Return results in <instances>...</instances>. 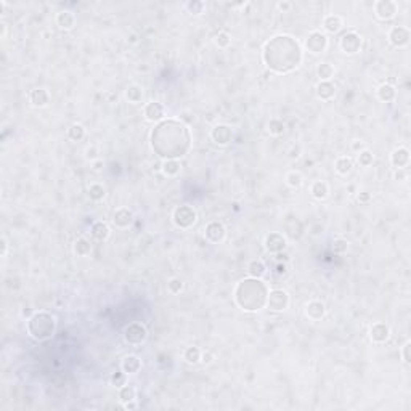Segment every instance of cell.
<instances>
[{"label":"cell","instance_id":"43","mask_svg":"<svg viewBox=\"0 0 411 411\" xmlns=\"http://www.w3.org/2000/svg\"><path fill=\"white\" fill-rule=\"evenodd\" d=\"M357 162L360 164L361 167H369V166H371V164L374 162V154H373V151H369L368 148H365L363 151L358 153V156H357Z\"/></svg>","mask_w":411,"mask_h":411},{"label":"cell","instance_id":"48","mask_svg":"<svg viewBox=\"0 0 411 411\" xmlns=\"http://www.w3.org/2000/svg\"><path fill=\"white\" fill-rule=\"evenodd\" d=\"M0 246H2V251H0V257H6L8 256V249H10V244H8V239H6L5 236H2V239H0Z\"/></svg>","mask_w":411,"mask_h":411},{"label":"cell","instance_id":"19","mask_svg":"<svg viewBox=\"0 0 411 411\" xmlns=\"http://www.w3.org/2000/svg\"><path fill=\"white\" fill-rule=\"evenodd\" d=\"M76 21H77L76 15H74V11H71V10H61L57 13V16H55V23H57V26L63 31L74 29Z\"/></svg>","mask_w":411,"mask_h":411},{"label":"cell","instance_id":"22","mask_svg":"<svg viewBox=\"0 0 411 411\" xmlns=\"http://www.w3.org/2000/svg\"><path fill=\"white\" fill-rule=\"evenodd\" d=\"M50 92L47 88H34V90L29 93V103L34 108H45L49 106L50 103Z\"/></svg>","mask_w":411,"mask_h":411},{"label":"cell","instance_id":"21","mask_svg":"<svg viewBox=\"0 0 411 411\" xmlns=\"http://www.w3.org/2000/svg\"><path fill=\"white\" fill-rule=\"evenodd\" d=\"M315 93L321 101H331L336 97V85L331 80H320L315 87Z\"/></svg>","mask_w":411,"mask_h":411},{"label":"cell","instance_id":"34","mask_svg":"<svg viewBox=\"0 0 411 411\" xmlns=\"http://www.w3.org/2000/svg\"><path fill=\"white\" fill-rule=\"evenodd\" d=\"M85 135H87V129L82 124H79V122H74V124L69 126V129H68V138L72 140V141L84 140Z\"/></svg>","mask_w":411,"mask_h":411},{"label":"cell","instance_id":"3","mask_svg":"<svg viewBox=\"0 0 411 411\" xmlns=\"http://www.w3.org/2000/svg\"><path fill=\"white\" fill-rule=\"evenodd\" d=\"M26 330L34 341L45 342L52 339L57 331V318L49 312H36L27 320Z\"/></svg>","mask_w":411,"mask_h":411},{"label":"cell","instance_id":"11","mask_svg":"<svg viewBox=\"0 0 411 411\" xmlns=\"http://www.w3.org/2000/svg\"><path fill=\"white\" fill-rule=\"evenodd\" d=\"M399 13V3L394 0H378L374 3V15L381 21H390Z\"/></svg>","mask_w":411,"mask_h":411},{"label":"cell","instance_id":"37","mask_svg":"<svg viewBox=\"0 0 411 411\" xmlns=\"http://www.w3.org/2000/svg\"><path fill=\"white\" fill-rule=\"evenodd\" d=\"M118 397H119V402L124 405V403L132 402V400L137 399V389L134 386H130V384H126V386L119 387Z\"/></svg>","mask_w":411,"mask_h":411},{"label":"cell","instance_id":"12","mask_svg":"<svg viewBox=\"0 0 411 411\" xmlns=\"http://www.w3.org/2000/svg\"><path fill=\"white\" fill-rule=\"evenodd\" d=\"M264 246H265V251L270 252V254H281V252L286 249V246H287V239H286V236L283 235V233L273 231V233H269V235L265 236Z\"/></svg>","mask_w":411,"mask_h":411},{"label":"cell","instance_id":"59","mask_svg":"<svg viewBox=\"0 0 411 411\" xmlns=\"http://www.w3.org/2000/svg\"><path fill=\"white\" fill-rule=\"evenodd\" d=\"M284 272H286V264H278V267H276L278 275H281V273H284Z\"/></svg>","mask_w":411,"mask_h":411},{"label":"cell","instance_id":"61","mask_svg":"<svg viewBox=\"0 0 411 411\" xmlns=\"http://www.w3.org/2000/svg\"><path fill=\"white\" fill-rule=\"evenodd\" d=\"M348 191H350V195L355 193V185H348Z\"/></svg>","mask_w":411,"mask_h":411},{"label":"cell","instance_id":"24","mask_svg":"<svg viewBox=\"0 0 411 411\" xmlns=\"http://www.w3.org/2000/svg\"><path fill=\"white\" fill-rule=\"evenodd\" d=\"M90 235L93 239H97V241H106V239L111 236V228H109V225L103 220H97L92 223L90 227Z\"/></svg>","mask_w":411,"mask_h":411},{"label":"cell","instance_id":"58","mask_svg":"<svg viewBox=\"0 0 411 411\" xmlns=\"http://www.w3.org/2000/svg\"><path fill=\"white\" fill-rule=\"evenodd\" d=\"M124 408L126 410H137V408H138V403H137L135 400L127 402V403H124Z\"/></svg>","mask_w":411,"mask_h":411},{"label":"cell","instance_id":"10","mask_svg":"<svg viewBox=\"0 0 411 411\" xmlns=\"http://www.w3.org/2000/svg\"><path fill=\"white\" fill-rule=\"evenodd\" d=\"M387 40L395 49H405L411 40V32L407 26H394L387 34Z\"/></svg>","mask_w":411,"mask_h":411},{"label":"cell","instance_id":"4","mask_svg":"<svg viewBox=\"0 0 411 411\" xmlns=\"http://www.w3.org/2000/svg\"><path fill=\"white\" fill-rule=\"evenodd\" d=\"M172 222L177 228L180 230H191L198 222V212L195 207H191L188 204L177 206L172 212Z\"/></svg>","mask_w":411,"mask_h":411},{"label":"cell","instance_id":"39","mask_svg":"<svg viewBox=\"0 0 411 411\" xmlns=\"http://www.w3.org/2000/svg\"><path fill=\"white\" fill-rule=\"evenodd\" d=\"M317 76L320 77V80H331L334 76V66L331 63H320L317 68Z\"/></svg>","mask_w":411,"mask_h":411},{"label":"cell","instance_id":"17","mask_svg":"<svg viewBox=\"0 0 411 411\" xmlns=\"http://www.w3.org/2000/svg\"><path fill=\"white\" fill-rule=\"evenodd\" d=\"M369 338H371V341L374 342V344H384V342H387L389 338H390L389 325L382 323V321L374 323L371 328H369Z\"/></svg>","mask_w":411,"mask_h":411},{"label":"cell","instance_id":"32","mask_svg":"<svg viewBox=\"0 0 411 411\" xmlns=\"http://www.w3.org/2000/svg\"><path fill=\"white\" fill-rule=\"evenodd\" d=\"M201 355H203V350L200 347L196 345H190L185 348L183 352V360L188 363V365H196V363L201 361Z\"/></svg>","mask_w":411,"mask_h":411},{"label":"cell","instance_id":"46","mask_svg":"<svg viewBox=\"0 0 411 411\" xmlns=\"http://www.w3.org/2000/svg\"><path fill=\"white\" fill-rule=\"evenodd\" d=\"M410 350H411V342H410V341H407L405 344H403V347H402V360H403V363H405L407 366H410V365H411Z\"/></svg>","mask_w":411,"mask_h":411},{"label":"cell","instance_id":"57","mask_svg":"<svg viewBox=\"0 0 411 411\" xmlns=\"http://www.w3.org/2000/svg\"><path fill=\"white\" fill-rule=\"evenodd\" d=\"M105 97H106L108 103H116V101H118V95L113 93V92H108V93H105Z\"/></svg>","mask_w":411,"mask_h":411},{"label":"cell","instance_id":"49","mask_svg":"<svg viewBox=\"0 0 411 411\" xmlns=\"http://www.w3.org/2000/svg\"><path fill=\"white\" fill-rule=\"evenodd\" d=\"M357 200L360 204H369V201H371V195H369L368 191H361V193H358Z\"/></svg>","mask_w":411,"mask_h":411},{"label":"cell","instance_id":"14","mask_svg":"<svg viewBox=\"0 0 411 411\" xmlns=\"http://www.w3.org/2000/svg\"><path fill=\"white\" fill-rule=\"evenodd\" d=\"M210 140L218 146H227L233 140V130L227 124H217L210 130Z\"/></svg>","mask_w":411,"mask_h":411},{"label":"cell","instance_id":"29","mask_svg":"<svg viewBox=\"0 0 411 411\" xmlns=\"http://www.w3.org/2000/svg\"><path fill=\"white\" fill-rule=\"evenodd\" d=\"M344 27V19L339 15H328L323 19V29L330 34H338Z\"/></svg>","mask_w":411,"mask_h":411},{"label":"cell","instance_id":"9","mask_svg":"<svg viewBox=\"0 0 411 411\" xmlns=\"http://www.w3.org/2000/svg\"><path fill=\"white\" fill-rule=\"evenodd\" d=\"M204 238L210 244H220L227 238V228L218 220H212L204 227Z\"/></svg>","mask_w":411,"mask_h":411},{"label":"cell","instance_id":"41","mask_svg":"<svg viewBox=\"0 0 411 411\" xmlns=\"http://www.w3.org/2000/svg\"><path fill=\"white\" fill-rule=\"evenodd\" d=\"M183 279L179 278V276H174V278H170L169 281H167V291L172 294V296H177V294H180L183 291Z\"/></svg>","mask_w":411,"mask_h":411},{"label":"cell","instance_id":"54","mask_svg":"<svg viewBox=\"0 0 411 411\" xmlns=\"http://www.w3.org/2000/svg\"><path fill=\"white\" fill-rule=\"evenodd\" d=\"M92 169L95 170V172H101L103 169H105V162L103 161H95V162H92Z\"/></svg>","mask_w":411,"mask_h":411},{"label":"cell","instance_id":"26","mask_svg":"<svg viewBox=\"0 0 411 411\" xmlns=\"http://www.w3.org/2000/svg\"><path fill=\"white\" fill-rule=\"evenodd\" d=\"M310 195L313 200L317 201H323L330 196V185L323 180H317L310 185Z\"/></svg>","mask_w":411,"mask_h":411},{"label":"cell","instance_id":"20","mask_svg":"<svg viewBox=\"0 0 411 411\" xmlns=\"http://www.w3.org/2000/svg\"><path fill=\"white\" fill-rule=\"evenodd\" d=\"M124 97H126L127 103H130V105H134V106L143 105V101H145V88L138 84H132L126 88Z\"/></svg>","mask_w":411,"mask_h":411},{"label":"cell","instance_id":"45","mask_svg":"<svg viewBox=\"0 0 411 411\" xmlns=\"http://www.w3.org/2000/svg\"><path fill=\"white\" fill-rule=\"evenodd\" d=\"M85 159L90 161V162L98 161L100 159V149H98V146H95V145L87 146L85 148Z\"/></svg>","mask_w":411,"mask_h":411},{"label":"cell","instance_id":"44","mask_svg":"<svg viewBox=\"0 0 411 411\" xmlns=\"http://www.w3.org/2000/svg\"><path fill=\"white\" fill-rule=\"evenodd\" d=\"M109 382H111V386H114V387H122V386H126L127 384V374L122 371H116V373H113L111 374V378H109Z\"/></svg>","mask_w":411,"mask_h":411},{"label":"cell","instance_id":"27","mask_svg":"<svg viewBox=\"0 0 411 411\" xmlns=\"http://www.w3.org/2000/svg\"><path fill=\"white\" fill-rule=\"evenodd\" d=\"M161 172L169 179L177 177L182 172V162L179 159H164L161 162Z\"/></svg>","mask_w":411,"mask_h":411},{"label":"cell","instance_id":"28","mask_svg":"<svg viewBox=\"0 0 411 411\" xmlns=\"http://www.w3.org/2000/svg\"><path fill=\"white\" fill-rule=\"evenodd\" d=\"M376 95H378L379 101L382 103H392L397 98V88L392 84H381L376 90Z\"/></svg>","mask_w":411,"mask_h":411},{"label":"cell","instance_id":"42","mask_svg":"<svg viewBox=\"0 0 411 411\" xmlns=\"http://www.w3.org/2000/svg\"><path fill=\"white\" fill-rule=\"evenodd\" d=\"M331 249H333L334 254L344 256V254H347V251H348V241H347V239H344V238H336L334 241H333Z\"/></svg>","mask_w":411,"mask_h":411},{"label":"cell","instance_id":"40","mask_svg":"<svg viewBox=\"0 0 411 411\" xmlns=\"http://www.w3.org/2000/svg\"><path fill=\"white\" fill-rule=\"evenodd\" d=\"M214 44L218 49H228L231 45V36L227 31H218L214 36Z\"/></svg>","mask_w":411,"mask_h":411},{"label":"cell","instance_id":"1","mask_svg":"<svg viewBox=\"0 0 411 411\" xmlns=\"http://www.w3.org/2000/svg\"><path fill=\"white\" fill-rule=\"evenodd\" d=\"M264 63L275 74H289L302 65V47L292 36L279 34L272 37L264 47Z\"/></svg>","mask_w":411,"mask_h":411},{"label":"cell","instance_id":"51","mask_svg":"<svg viewBox=\"0 0 411 411\" xmlns=\"http://www.w3.org/2000/svg\"><path fill=\"white\" fill-rule=\"evenodd\" d=\"M350 148H352V151L353 153H360V151H363V149H365L366 146H365V143L363 141H360V140H355V141H352V145H350Z\"/></svg>","mask_w":411,"mask_h":411},{"label":"cell","instance_id":"25","mask_svg":"<svg viewBox=\"0 0 411 411\" xmlns=\"http://www.w3.org/2000/svg\"><path fill=\"white\" fill-rule=\"evenodd\" d=\"M72 251H74V254H76L77 257H88V256L92 254V251H93L92 241L88 238H85V236H80V238L76 239V241H74Z\"/></svg>","mask_w":411,"mask_h":411},{"label":"cell","instance_id":"7","mask_svg":"<svg viewBox=\"0 0 411 411\" xmlns=\"http://www.w3.org/2000/svg\"><path fill=\"white\" fill-rule=\"evenodd\" d=\"M291 304V297L287 291L284 289H270L269 297H267V307L273 312H284L289 308Z\"/></svg>","mask_w":411,"mask_h":411},{"label":"cell","instance_id":"50","mask_svg":"<svg viewBox=\"0 0 411 411\" xmlns=\"http://www.w3.org/2000/svg\"><path fill=\"white\" fill-rule=\"evenodd\" d=\"M395 180L397 182H405L408 179V174H407V169H397V172H395Z\"/></svg>","mask_w":411,"mask_h":411},{"label":"cell","instance_id":"6","mask_svg":"<svg viewBox=\"0 0 411 411\" xmlns=\"http://www.w3.org/2000/svg\"><path fill=\"white\" fill-rule=\"evenodd\" d=\"M361 45H363V37L357 31H348L345 34H342V37L339 39V49L345 55H357L361 50Z\"/></svg>","mask_w":411,"mask_h":411},{"label":"cell","instance_id":"13","mask_svg":"<svg viewBox=\"0 0 411 411\" xmlns=\"http://www.w3.org/2000/svg\"><path fill=\"white\" fill-rule=\"evenodd\" d=\"M143 116H145V119L148 122H153V124L156 122V124H159V122L164 121V118H166V108H164V105L159 101H149L143 106Z\"/></svg>","mask_w":411,"mask_h":411},{"label":"cell","instance_id":"60","mask_svg":"<svg viewBox=\"0 0 411 411\" xmlns=\"http://www.w3.org/2000/svg\"><path fill=\"white\" fill-rule=\"evenodd\" d=\"M3 13H5V2L0 0V15H3Z\"/></svg>","mask_w":411,"mask_h":411},{"label":"cell","instance_id":"30","mask_svg":"<svg viewBox=\"0 0 411 411\" xmlns=\"http://www.w3.org/2000/svg\"><path fill=\"white\" fill-rule=\"evenodd\" d=\"M248 273H249L251 278L262 279L267 275V265L264 264V260L254 259V260H251V262L248 264Z\"/></svg>","mask_w":411,"mask_h":411},{"label":"cell","instance_id":"53","mask_svg":"<svg viewBox=\"0 0 411 411\" xmlns=\"http://www.w3.org/2000/svg\"><path fill=\"white\" fill-rule=\"evenodd\" d=\"M212 360H214V353L209 352V350L203 352V355H201V361L204 363V365H210Z\"/></svg>","mask_w":411,"mask_h":411},{"label":"cell","instance_id":"55","mask_svg":"<svg viewBox=\"0 0 411 411\" xmlns=\"http://www.w3.org/2000/svg\"><path fill=\"white\" fill-rule=\"evenodd\" d=\"M6 34H8V26L6 23H0V39H6Z\"/></svg>","mask_w":411,"mask_h":411},{"label":"cell","instance_id":"33","mask_svg":"<svg viewBox=\"0 0 411 411\" xmlns=\"http://www.w3.org/2000/svg\"><path fill=\"white\" fill-rule=\"evenodd\" d=\"M183 8L191 16H201L206 10V2H203V0H190V2L183 3Z\"/></svg>","mask_w":411,"mask_h":411},{"label":"cell","instance_id":"31","mask_svg":"<svg viewBox=\"0 0 411 411\" xmlns=\"http://www.w3.org/2000/svg\"><path fill=\"white\" fill-rule=\"evenodd\" d=\"M334 169L339 175H348L353 170V159L350 156H341L336 159Z\"/></svg>","mask_w":411,"mask_h":411},{"label":"cell","instance_id":"18","mask_svg":"<svg viewBox=\"0 0 411 411\" xmlns=\"http://www.w3.org/2000/svg\"><path fill=\"white\" fill-rule=\"evenodd\" d=\"M390 162L395 169H407L410 166V149L407 146L395 148L390 154Z\"/></svg>","mask_w":411,"mask_h":411},{"label":"cell","instance_id":"2","mask_svg":"<svg viewBox=\"0 0 411 411\" xmlns=\"http://www.w3.org/2000/svg\"><path fill=\"white\" fill-rule=\"evenodd\" d=\"M270 289L259 278H244L235 287V302L244 312H259L267 307Z\"/></svg>","mask_w":411,"mask_h":411},{"label":"cell","instance_id":"16","mask_svg":"<svg viewBox=\"0 0 411 411\" xmlns=\"http://www.w3.org/2000/svg\"><path fill=\"white\" fill-rule=\"evenodd\" d=\"M325 315H326V305H325V302H321L318 299H313L305 305V317L310 321L323 320Z\"/></svg>","mask_w":411,"mask_h":411},{"label":"cell","instance_id":"36","mask_svg":"<svg viewBox=\"0 0 411 411\" xmlns=\"http://www.w3.org/2000/svg\"><path fill=\"white\" fill-rule=\"evenodd\" d=\"M284 182L289 188H300L304 183V175L299 172V170H289V172L286 174L284 177Z\"/></svg>","mask_w":411,"mask_h":411},{"label":"cell","instance_id":"23","mask_svg":"<svg viewBox=\"0 0 411 411\" xmlns=\"http://www.w3.org/2000/svg\"><path fill=\"white\" fill-rule=\"evenodd\" d=\"M141 366H143V363H141L140 357H137V355H134V353L126 355V357L122 358V361H121V369H122V371H124L127 376L140 373Z\"/></svg>","mask_w":411,"mask_h":411},{"label":"cell","instance_id":"5","mask_svg":"<svg viewBox=\"0 0 411 411\" xmlns=\"http://www.w3.org/2000/svg\"><path fill=\"white\" fill-rule=\"evenodd\" d=\"M328 45H330V40H328V36L321 31H312L307 36L305 40V49L310 55H321L328 50Z\"/></svg>","mask_w":411,"mask_h":411},{"label":"cell","instance_id":"56","mask_svg":"<svg viewBox=\"0 0 411 411\" xmlns=\"http://www.w3.org/2000/svg\"><path fill=\"white\" fill-rule=\"evenodd\" d=\"M289 157L291 159H297V157H300V146H292V149L289 151Z\"/></svg>","mask_w":411,"mask_h":411},{"label":"cell","instance_id":"38","mask_svg":"<svg viewBox=\"0 0 411 411\" xmlns=\"http://www.w3.org/2000/svg\"><path fill=\"white\" fill-rule=\"evenodd\" d=\"M267 130H269V134L273 135V137H279L284 134L286 130V124L281 121V119H270L269 124H267Z\"/></svg>","mask_w":411,"mask_h":411},{"label":"cell","instance_id":"15","mask_svg":"<svg viewBox=\"0 0 411 411\" xmlns=\"http://www.w3.org/2000/svg\"><path fill=\"white\" fill-rule=\"evenodd\" d=\"M134 222V212L129 207H119L113 214V225L119 230H127Z\"/></svg>","mask_w":411,"mask_h":411},{"label":"cell","instance_id":"47","mask_svg":"<svg viewBox=\"0 0 411 411\" xmlns=\"http://www.w3.org/2000/svg\"><path fill=\"white\" fill-rule=\"evenodd\" d=\"M179 119H180V122H183L185 126H190L191 122H195V116L191 113H188V111H185L179 116Z\"/></svg>","mask_w":411,"mask_h":411},{"label":"cell","instance_id":"52","mask_svg":"<svg viewBox=\"0 0 411 411\" xmlns=\"http://www.w3.org/2000/svg\"><path fill=\"white\" fill-rule=\"evenodd\" d=\"M292 6H294L292 2H286V0H284V2H279L278 3V10L283 11V13H289L292 10Z\"/></svg>","mask_w":411,"mask_h":411},{"label":"cell","instance_id":"8","mask_svg":"<svg viewBox=\"0 0 411 411\" xmlns=\"http://www.w3.org/2000/svg\"><path fill=\"white\" fill-rule=\"evenodd\" d=\"M148 339V331L141 323H130L124 330V341L129 345H141Z\"/></svg>","mask_w":411,"mask_h":411},{"label":"cell","instance_id":"35","mask_svg":"<svg viewBox=\"0 0 411 411\" xmlns=\"http://www.w3.org/2000/svg\"><path fill=\"white\" fill-rule=\"evenodd\" d=\"M88 198L95 203H100L106 198V188L101 183H92L88 187Z\"/></svg>","mask_w":411,"mask_h":411}]
</instances>
